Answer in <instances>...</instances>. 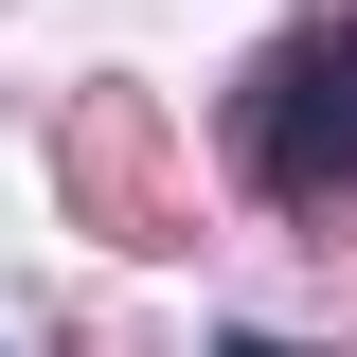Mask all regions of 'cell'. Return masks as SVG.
Returning <instances> with one entry per match:
<instances>
[{
	"label": "cell",
	"instance_id": "obj_3",
	"mask_svg": "<svg viewBox=\"0 0 357 357\" xmlns=\"http://www.w3.org/2000/svg\"><path fill=\"white\" fill-rule=\"evenodd\" d=\"M215 357H286V340H215Z\"/></svg>",
	"mask_w": 357,
	"mask_h": 357
},
{
	"label": "cell",
	"instance_id": "obj_2",
	"mask_svg": "<svg viewBox=\"0 0 357 357\" xmlns=\"http://www.w3.org/2000/svg\"><path fill=\"white\" fill-rule=\"evenodd\" d=\"M54 178L89 197V232H126V250H178V178H161V107H143V89H89L72 126H54Z\"/></svg>",
	"mask_w": 357,
	"mask_h": 357
},
{
	"label": "cell",
	"instance_id": "obj_1",
	"mask_svg": "<svg viewBox=\"0 0 357 357\" xmlns=\"http://www.w3.org/2000/svg\"><path fill=\"white\" fill-rule=\"evenodd\" d=\"M232 161H250L286 215L357 197V0H304V18L268 36V72L232 89Z\"/></svg>",
	"mask_w": 357,
	"mask_h": 357
}]
</instances>
